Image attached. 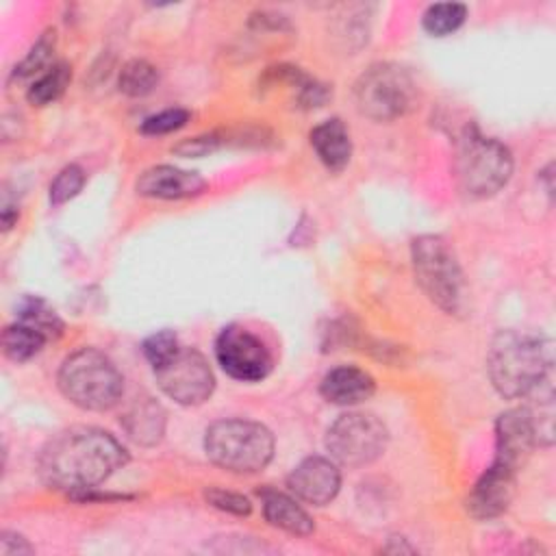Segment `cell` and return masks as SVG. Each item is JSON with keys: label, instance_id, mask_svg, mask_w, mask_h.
<instances>
[{"label": "cell", "instance_id": "cell-1", "mask_svg": "<svg viewBox=\"0 0 556 556\" xmlns=\"http://www.w3.org/2000/svg\"><path fill=\"white\" fill-rule=\"evenodd\" d=\"M126 460L128 452L113 434L76 426L48 441L39 458V471L46 484L78 497L104 482Z\"/></svg>", "mask_w": 556, "mask_h": 556}, {"label": "cell", "instance_id": "cell-2", "mask_svg": "<svg viewBox=\"0 0 556 556\" xmlns=\"http://www.w3.org/2000/svg\"><path fill=\"white\" fill-rule=\"evenodd\" d=\"M486 371L508 400L554 397V343L545 334L502 330L491 341Z\"/></svg>", "mask_w": 556, "mask_h": 556}, {"label": "cell", "instance_id": "cell-3", "mask_svg": "<svg viewBox=\"0 0 556 556\" xmlns=\"http://www.w3.org/2000/svg\"><path fill=\"white\" fill-rule=\"evenodd\" d=\"M59 389L85 410H109L124 393V376L115 363L96 348L72 352L59 369Z\"/></svg>", "mask_w": 556, "mask_h": 556}, {"label": "cell", "instance_id": "cell-4", "mask_svg": "<svg viewBox=\"0 0 556 556\" xmlns=\"http://www.w3.org/2000/svg\"><path fill=\"white\" fill-rule=\"evenodd\" d=\"M204 452L226 471L256 473L274 456V437L258 421L219 419L206 428Z\"/></svg>", "mask_w": 556, "mask_h": 556}, {"label": "cell", "instance_id": "cell-5", "mask_svg": "<svg viewBox=\"0 0 556 556\" xmlns=\"http://www.w3.org/2000/svg\"><path fill=\"white\" fill-rule=\"evenodd\" d=\"M415 280L432 304L454 315L465 304V276L450 243L439 235H421L410 243Z\"/></svg>", "mask_w": 556, "mask_h": 556}, {"label": "cell", "instance_id": "cell-6", "mask_svg": "<svg viewBox=\"0 0 556 556\" xmlns=\"http://www.w3.org/2000/svg\"><path fill=\"white\" fill-rule=\"evenodd\" d=\"M513 174L510 150L480 135L476 128H465L456 146V178L460 189L471 198L495 195Z\"/></svg>", "mask_w": 556, "mask_h": 556}, {"label": "cell", "instance_id": "cell-7", "mask_svg": "<svg viewBox=\"0 0 556 556\" xmlns=\"http://www.w3.org/2000/svg\"><path fill=\"white\" fill-rule=\"evenodd\" d=\"M415 98V80L395 63H376L367 67L354 85L356 109L376 122L402 117L413 109Z\"/></svg>", "mask_w": 556, "mask_h": 556}, {"label": "cell", "instance_id": "cell-8", "mask_svg": "<svg viewBox=\"0 0 556 556\" xmlns=\"http://www.w3.org/2000/svg\"><path fill=\"white\" fill-rule=\"evenodd\" d=\"M389 443L387 426L371 413H345L332 421L326 432V450L334 460L348 467L374 463Z\"/></svg>", "mask_w": 556, "mask_h": 556}, {"label": "cell", "instance_id": "cell-9", "mask_svg": "<svg viewBox=\"0 0 556 556\" xmlns=\"http://www.w3.org/2000/svg\"><path fill=\"white\" fill-rule=\"evenodd\" d=\"M161 391L182 406H198L206 402L215 389V376L206 358L193 348H178V352L154 367Z\"/></svg>", "mask_w": 556, "mask_h": 556}, {"label": "cell", "instance_id": "cell-10", "mask_svg": "<svg viewBox=\"0 0 556 556\" xmlns=\"http://www.w3.org/2000/svg\"><path fill=\"white\" fill-rule=\"evenodd\" d=\"M215 356L219 367L241 382L263 380L274 365L271 352L261 337L239 324H230L217 334Z\"/></svg>", "mask_w": 556, "mask_h": 556}, {"label": "cell", "instance_id": "cell-11", "mask_svg": "<svg viewBox=\"0 0 556 556\" xmlns=\"http://www.w3.org/2000/svg\"><path fill=\"white\" fill-rule=\"evenodd\" d=\"M534 445H539V430L534 415L528 406L510 408L502 413L495 421V460L508 465L513 469H521V465L532 454Z\"/></svg>", "mask_w": 556, "mask_h": 556}, {"label": "cell", "instance_id": "cell-12", "mask_svg": "<svg viewBox=\"0 0 556 556\" xmlns=\"http://www.w3.org/2000/svg\"><path fill=\"white\" fill-rule=\"evenodd\" d=\"M517 489V469L502 465L497 460L478 478L473 489L467 495V513L476 519H493L502 515Z\"/></svg>", "mask_w": 556, "mask_h": 556}, {"label": "cell", "instance_id": "cell-13", "mask_svg": "<svg viewBox=\"0 0 556 556\" xmlns=\"http://www.w3.org/2000/svg\"><path fill=\"white\" fill-rule=\"evenodd\" d=\"M289 491L313 506H324L339 493L341 473L337 465L324 456H308L287 478Z\"/></svg>", "mask_w": 556, "mask_h": 556}, {"label": "cell", "instance_id": "cell-14", "mask_svg": "<svg viewBox=\"0 0 556 556\" xmlns=\"http://www.w3.org/2000/svg\"><path fill=\"white\" fill-rule=\"evenodd\" d=\"M137 193L146 198L159 200H180L193 198L206 189V180L198 172L172 167V165H154L146 169L137 178Z\"/></svg>", "mask_w": 556, "mask_h": 556}, {"label": "cell", "instance_id": "cell-15", "mask_svg": "<svg viewBox=\"0 0 556 556\" xmlns=\"http://www.w3.org/2000/svg\"><path fill=\"white\" fill-rule=\"evenodd\" d=\"M376 391L374 378L358 367L341 365L330 369L319 384V393L326 402L339 406H354L369 400Z\"/></svg>", "mask_w": 556, "mask_h": 556}, {"label": "cell", "instance_id": "cell-16", "mask_svg": "<svg viewBox=\"0 0 556 556\" xmlns=\"http://www.w3.org/2000/svg\"><path fill=\"white\" fill-rule=\"evenodd\" d=\"M119 421L126 434L139 445H154L165 432V410L148 395L135 397Z\"/></svg>", "mask_w": 556, "mask_h": 556}, {"label": "cell", "instance_id": "cell-17", "mask_svg": "<svg viewBox=\"0 0 556 556\" xmlns=\"http://www.w3.org/2000/svg\"><path fill=\"white\" fill-rule=\"evenodd\" d=\"M311 146L330 172H341L352 159V139L339 117L317 124L311 130Z\"/></svg>", "mask_w": 556, "mask_h": 556}, {"label": "cell", "instance_id": "cell-18", "mask_svg": "<svg viewBox=\"0 0 556 556\" xmlns=\"http://www.w3.org/2000/svg\"><path fill=\"white\" fill-rule=\"evenodd\" d=\"M263 515L274 526L295 536H306L313 532L311 515L289 495L278 491L263 493Z\"/></svg>", "mask_w": 556, "mask_h": 556}, {"label": "cell", "instance_id": "cell-19", "mask_svg": "<svg viewBox=\"0 0 556 556\" xmlns=\"http://www.w3.org/2000/svg\"><path fill=\"white\" fill-rule=\"evenodd\" d=\"M46 341H48L46 334H41L37 328H33L20 319L15 324L7 326L2 332V350L15 363H26L33 356H37L41 352V348L46 345Z\"/></svg>", "mask_w": 556, "mask_h": 556}, {"label": "cell", "instance_id": "cell-20", "mask_svg": "<svg viewBox=\"0 0 556 556\" xmlns=\"http://www.w3.org/2000/svg\"><path fill=\"white\" fill-rule=\"evenodd\" d=\"M72 80V67L65 61L54 63L52 67H48L46 74H41L30 87H28V102L37 104V106H46L54 100L61 98V93L65 91V87Z\"/></svg>", "mask_w": 556, "mask_h": 556}, {"label": "cell", "instance_id": "cell-21", "mask_svg": "<svg viewBox=\"0 0 556 556\" xmlns=\"http://www.w3.org/2000/svg\"><path fill=\"white\" fill-rule=\"evenodd\" d=\"M17 319L37 328L41 334L48 337V341L61 337L63 332V321L59 319L56 311L41 298H33V295L24 298L17 306Z\"/></svg>", "mask_w": 556, "mask_h": 556}, {"label": "cell", "instance_id": "cell-22", "mask_svg": "<svg viewBox=\"0 0 556 556\" xmlns=\"http://www.w3.org/2000/svg\"><path fill=\"white\" fill-rule=\"evenodd\" d=\"M467 20V7L460 2H437L424 11L421 24L432 37H445L458 30Z\"/></svg>", "mask_w": 556, "mask_h": 556}, {"label": "cell", "instance_id": "cell-23", "mask_svg": "<svg viewBox=\"0 0 556 556\" xmlns=\"http://www.w3.org/2000/svg\"><path fill=\"white\" fill-rule=\"evenodd\" d=\"M159 83V72L152 63L143 59H132L128 61L122 72H119V91L130 96V98H141L148 96Z\"/></svg>", "mask_w": 556, "mask_h": 556}, {"label": "cell", "instance_id": "cell-24", "mask_svg": "<svg viewBox=\"0 0 556 556\" xmlns=\"http://www.w3.org/2000/svg\"><path fill=\"white\" fill-rule=\"evenodd\" d=\"M54 43H56V35L52 28H48L35 43L33 48L28 50V54L22 59V63L13 70V78L15 80H22V78H28V76H35L39 74L48 63H50V56L54 52Z\"/></svg>", "mask_w": 556, "mask_h": 556}, {"label": "cell", "instance_id": "cell-25", "mask_svg": "<svg viewBox=\"0 0 556 556\" xmlns=\"http://www.w3.org/2000/svg\"><path fill=\"white\" fill-rule=\"evenodd\" d=\"M83 185H85V172L78 165L63 167L56 174V178L50 182V204L52 206L65 204L67 200L78 195Z\"/></svg>", "mask_w": 556, "mask_h": 556}, {"label": "cell", "instance_id": "cell-26", "mask_svg": "<svg viewBox=\"0 0 556 556\" xmlns=\"http://www.w3.org/2000/svg\"><path fill=\"white\" fill-rule=\"evenodd\" d=\"M178 339L174 332L169 330H161L150 334L143 343H141V352L148 358V363L154 367H159L161 363H165L167 358H172L178 352Z\"/></svg>", "mask_w": 556, "mask_h": 556}, {"label": "cell", "instance_id": "cell-27", "mask_svg": "<svg viewBox=\"0 0 556 556\" xmlns=\"http://www.w3.org/2000/svg\"><path fill=\"white\" fill-rule=\"evenodd\" d=\"M191 113L187 109H165L161 113H154L141 122V132L143 135H165L182 128L189 122Z\"/></svg>", "mask_w": 556, "mask_h": 556}, {"label": "cell", "instance_id": "cell-28", "mask_svg": "<svg viewBox=\"0 0 556 556\" xmlns=\"http://www.w3.org/2000/svg\"><path fill=\"white\" fill-rule=\"evenodd\" d=\"M206 502L224 513H232V515H250L252 504L248 497H243L241 493H232V491H224V489H208L204 493Z\"/></svg>", "mask_w": 556, "mask_h": 556}, {"label": "cell", "instance_id": "cell-29", "mask_svg": "<svg viewBox=\"0 0 556 556\" xmlns=\"http://www.w3.org/2000/svg\"><path fill=\"white\" fill-rule=\"evenodd\" d=\"M217 146H219V139L215 135H202V137H193V139L178 143L174 148V152L180 156H204V154L213 152Z\"/></svg>", "mask_w": 556, "mask_h": 556}, {"label": "cell", "instance_id": "cell-30", "mask_svg": "<svg viewBox=\"0 0 556 556\" xmlns=\"http://www.w3.org/2000/svg\"><path fill=\"white\" fill-rule=\"evenodd\" d=\"M0 554H4V556L33 554V545H28L26 539L15 532H2L0 534Z\"/></svg>", "mask_w": 556, "mask_h": 556}]
</instances>
